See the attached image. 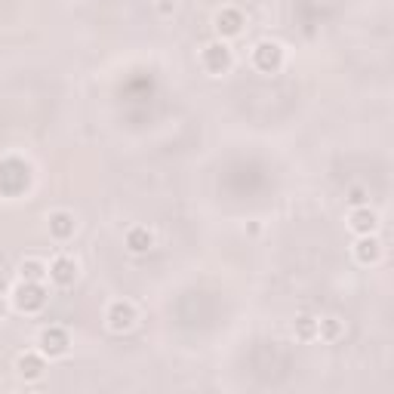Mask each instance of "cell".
<instances>
[{
    "instance_id": "1",
    "label": "cell",
    "mask_w": 394,
    "mask_h": 394,
    "mask_svg": "<svg viewBox=\"0 0 394 394\" xmlns=\"http://www.w3.org/2000/svg\"><path fill=\"white\" fill-rule=\"evenodd\" d=\"M373 225H376V216L373 213H354V228L358 231H367V228L373 231Z\"/></svg>"
},
{
    "instance_id": "2",
    "label": "cell",
    "mask_w": 394,
    "mask_h": 394,
    "mask_svg": "<svg viewBox=\"0 0 394 394\" xmlns=\"http://www.w3.org/2000/svg\"><path fill=\"white\" fill-rule=\"evenodd\" d=\"M52 277H55V280H62V284H68V280H71V265H68V262H55Z\"/></svg>"
},
{
    "instance_id": "3",
    "label": "cell",
    "mask_w": 394,
    "mask_h": 394,
    "mask_svg": "<svg viewBox=\"0 0 394 394\" xmlns=\"http://www.w3.org/2000/svg\"><path fill=\"white\" fill-rule=\"evenodd\" d=\"M129 243H133V250H136V253H142V250H148V243H151V234H145V237H139V234H136Z\"/></svg>"
}]
</instances>
